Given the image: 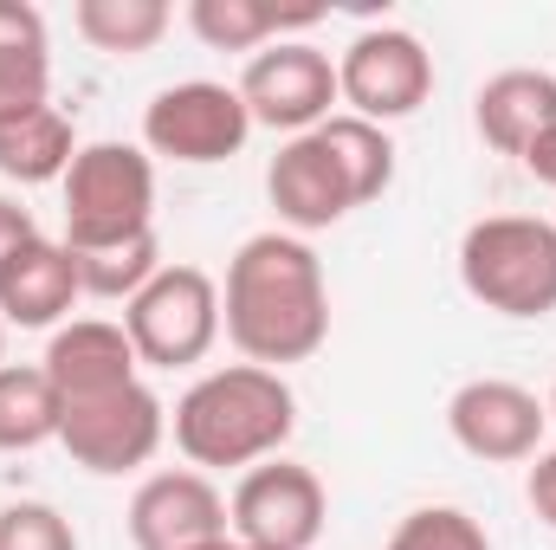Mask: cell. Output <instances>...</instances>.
I'll list each match as a JSON object with an SVG mask.
<instances>
[{
	"mask_svg": "<svg viewBox=\"0 0 556 550\" xmlns=\"http://www.w3.org/2000/svg\"><path fill=\"white\" fill-rule=\"evenodd\" d=\"M220 330L260 370L311 363L330 337V285H324V260L311 253V240L285 227L240 240V253L227 260V285H220Z\"/></svg>",
	"mask_w": 556,
	"mask_h": 550,
	"instance_id": "cell-1",
	"label": "cell"
},
{
	"mask_svg": "<svg viewBox=\"0 0 556 550\" xmlns=\"http://www.w3.org/2000/svg\"><path fill=\"white\" fill-rule=\"evenodd\" d=\"M291 427H298V396L278 370L260 363L207 370L168 414V434L194 473H227V466L253 473L260 460H278Z\"/></svg>",
	"mask_w": 556,
	"mask_h": 550,
	"instance_id": "cell-2",
	"label": "cell"
},
{
	"mask_svg": "<svg viewBox=\"0 0 556 550\" xmlns=\"http://www.w3.org/2000/svg\"><path fill=\"white\" fill-rule=\"evenodd\" d=\"M59 195H65L72 253H104V247L155 234V155L137 142H85Z\"/></svg>",
	"mask_w": 556,
	"mask_h": 550,
	"instance_id": "cell-3",
	"label": "cell"
},
{
	"mask_svg": "<svg viewBox=\"0 0 556 550\" xmlns=\"http://www.w3.org/2000/svg\"><path fill=\"white\" fill-rule=\"evenodd\" d=\"M459 285L498 317L556 311V221L485 214L459 234Z\"/></svg>",
	"mask_w": 556,
	"mask_h": 550,
	"instance_id": "cell-4",
	"label": "cell"
},
{
	"mask_svg": "<svg viewBox=\"0 0 556 550\" xmlns=\"http://www.w3.org/2000/svg\"><path fill=\"white\" fill-rule=\"evenodd\" d=\"M124 330L142 370H188L220 343V285L201 266H162L124 304Z\"/></svg>",
	"mask_w": 556,
	"mask_h": 550,
	"instance_id": "cell-5",
	"label": "cell"
},
{
	"mask_svg": "<svg viewBox=\"0 0 556 550\" xmlns=\"http://www.w3.org/2000/svg\"><path fill=\"white\" fill-rule=\"evenodd\" d=\"M247 137H253V117L240 104V85L181 78V85H162L142 111V149L162 155V162L207 168V162L240 155Z\"/></svg>",
	"mask_w": 556,
	"mask_h": 550,
	"instance_id": "cell-6",
	"label": "cell"
},
{
	"mask_svg": "<svg viewBox=\"0 0 556 550\" xmlns=\"http://www.w3.org/2000/svg\"><path fill=\"white\" fill-rule=\"evenodd\" d=\"M337 98L363 124H402L433 98V52L408 26H369L337 59Z\"/></svg>",
	"mask_w": 556,
	"mask_h": 550,
	"instance_id": "cell-7",
	"label": "cell"
},
{
	"mask_svg": "<svg viewBox=\"0 0 556 550\" xmlns=\"http://www.w3.org/2000/svg\"><path fill=\"white\" fill-rule=\"evenodd\" d=\"M162 440H168V409L149 383H124L91 402H65V421H59V447L85 473H104V479L149 466Z\"/></svg>",
	"mask_w": 556,
	"mask_h": 550,
	"instance_id": "cell-8",
	"label": "cell"
},
{
	"mask_svg": "<svg viewBox=\"0 0 556 550\" xmlns=\"http://www.w3.org/2000/svg\"><path fill=\"white\" fill-rule=\"evenodd\" d=\"M240 104H247L253 124H266L278 137H311L317 124L337 117L330 104H343L337 98V59L311 39H278V46L247 59Z\"/></svg>",
	"mask_w": 556,
	"mask_h": 550,
	"instance_id": "cell-9",
	"label": "cell"
},
{
	"mask_svg": "<svg viewBox=\"0 0 556 550\" xmlns=\"http://www.w3.org/2000/svg\"><path fill=\"white\" fill-rule=\"evenodd\" d=\"M227 518H233V538L260 550H311L324 538V518H330V499H324V479L298 460H260L253 473H240L233 499H227Z\"/></svg>",
	"mask_w": 556,
	"mask_h": 550,
	"instance_id": "cell-10",
	"label": "cell"
},
{
	"mask_svg": "<svg viewBox=\"0 0 556 550\" xmlns=\"http://www.w3.org/2000/svg\"><path fill=\"white\" fill-rule=\"evenodd\" d=\"M544 427H551V409L538 402V389L505 383V376H472L446 402V434L485 466L538 460L544 453Z\"/></svg>",
	"mask_w": 556,
	"mask_h": 550,
	"instance_id": "cell-11",
	"label": "cell"
},
{
	"mask_svg": "<svg viewBox=\"0 0 556 550\" xmlns=\"http://www.w3.org/2000/svg\"><path fill=\"white\" fill-rule=\"evenodd\" d=\"M227 532H233L227 499L194 466L149 473L137 486V499H130V545L137 550H201V545H220Z\"/></svg>",
	"mask_w": 556,
	"mask_h": 550,
	"instance_id": "cell-12",
	"label": "cell"
},
{
	"mask_svg": "<svg viewBox=\"0 0 556 550\" xmlns=\"http://www.w3.org/2000/svg\"><path fill=\"white\" fill-rule=\"evenodd\" d=\"M39 370L59 389V402H91V396L124 389V383H142L137 343H130L124 317H72V324H59Z\"/></svg>",
	"mask_w": 556,
	"mask_h": 550,
	"instance_id": "cell-13",
	"label": "cell"
},
{
	"mask_svg": "<svg viewBox=\"0 0 556 550\" xmlns=\"http://www.w3.org/2000/svg\"><path fill=\"white\" fill-rule=\"evenodd\" d=\"M266 201L278 208V227L298 234V240L337 227V221L356 208V195H350L337 155L324 149L317 130H311V137H285L278 142L273 168H266Z\"/></svg>",
	"mask_w": 556,
	"mask_h": 550,
	"instance_id": "cell-14",
	"label": "cell"
},
{
	"mask_svg": "<svg viewBox=\"0 0 556 550\" xmlns=\"http://www.w3.org/2000/svg\"><path fill=\"white\" fill-rule=\"evenodd\" d=\"M85 298L78 285V260L65 240H26L7 266H0V324L20 330H59L72 324V304Z\"/></svg>",
	"mask_w": 556,
	"mask_h": 550,
	"instance_id": "cell-15",
	"label": "cell"
},
{
	"mask_svg": "<svg viewBox=\"0 0 556 550\" xmlns=\"http://www.w3.org/2000/svg\"><path fill=\"white\" fill-rule=\"evenodd\" d=\"M472 124L479 137L492 142L498 155H525V142L544 137L556 124V78L538 65H511V72H492L472 98Z\"/></svg>",
	"mask_w": 556,
	"mask_h": 550,
	"instance_id": "cell-16",
	"label": "cell"
},
{
	"mask_svg": "<svg viewBox=\"0 0 556 550\" xmlns=\"http://www.w3.org/2000/svg\"><path fill=\"white\" fill-rule=\"evenodd\" d=\"M324 20V7H278V0H188V33L207 52H266Z\"/></svg>",
	"mask_w": 556,
	"mask_h": 550,
	"instance_id": "cell-17",
	"label": "cell"
},
{
	"mask_svg": "<svg viewBox=\"0 0 556 550\" xmlns=\"http://www.w3.org/2000/svg\"><path fill=\"white\" fill-rule=\"evenodd\" d=\"M52 104V39L33 0H0V124Z\"/></svg>",
	"mask_w": 556,
	"mask_h": 550,
	"instance_id": "cell-18",
	"label": "cell"
},
{
	"mask_svg": "<svg viewBox=\"0 0 556 550\" xmlns=\"http://www.w3.org/2000/svg\"><path fill=\"white\" fill-rule=\"evenodd\" d=\"M78 149H85V142H78V130H72V117H65L59 104H39V111L0 124V175L20 182V188L65 182V168H72Z\"/></svg>",
	"mask_w": 556,
	"mask_h": 550,
	"instance_id": "cell-19",
	"label": "cell"
},
{
	"mask_svg": "<svg viewBox=\"0 0 556 550\" xmlns=\"http://www.w3.org/2000/svg\"><path fill=\"white\" fill-rule=\"evenodd\" d=\"M72 26H78L85 46H98L111 59H142L175 26V7L168 0H78L72 7Z\"/></svg>",
	"mask_w": 556,
	"mask_h": 550,
	"instance_id": "cell-20",
	"label": "cell"
},
{
	"mask_svg": "<svg viewBox=\"0 0 556 550\" xmlns=\"http://www.w3.org/2000/svg\"><path fill=\"white\" fill-rule=\"evenodd\" d=\"M65 402L39 363H0V453H33L59 440Z\"/></svg>",
	"mask_w": 556,
	"mask_h": 550,
	"instance_id": "cell-21",
	"label": "cell"
},
{
	"mask_svg": "<svg viewBox=\"0 0 556 550\" xmlns=\"http://www.w3.org/2000/svg\"><path fill=\"white\" fill-rule=\"evenodd\" d=\"M317 137H324V149L337 155V168H343L356 208H369L376 195H389V182H395V142H389L382 124H363V117L337 111L330 124H317Z\"/></svg>",
	"mask_w": 556,
	"mask_h": 550,
	"instance_id": "cell-22",
	"label": "cell"
},
{
	"mask_svg": "<svg viewBox=\"0 0 556 550\" xmlns=\"http://www.w3.org/2000/svg\"><path fill=\"white\" fill-rule=\"evenodd\" d=\"M72 260H78V285H85V298H111V304H130L142 285L168 266L162 247H155V234L124 240V247H104V253H72Z\"/></svg>",
	"mask_w": 556,
	"mask_h": 550,
	"instance_id": "cell-23",
	"label": "cell"
},
{
	"mask_svg": "<svg viewBox=\"0 0 556 550\" xmlns=\"http://www.w3.org/2000/svg\"><path fill=\"white\" fill-rule=\"evenodd\" d=\"M382 550H492V538H485V525H479L472 512H459V505H420V512H408V518L389 532Z\"/></svg>",
	"mask_w": 556,
	"mask_h": 550,
	"instance_id": "cell-24",
	"label": "cell"
},
{
	"mask_svg": "<svg viewBox=\"0 0 556 550\" xmlns=\"http://www.w3.org/2000/svg\"><path fill=\"white\" fill-rule=\"evenodd\" d=\"M0 550H78V532L65 512H52L39 499H13V505H0Z\"/></svg>",
	"mask_w": 556,
	"mask_h": 550,
	"instance_id": "cell-25",
	"label": "cell"
},
{
	"mask_svg": "<svg viewBox=\"0 0 556 550\" xmlns=\"http://www.w3.org/2000/svg\"><path fill=\"white\" fill-rule=\"evenodd\" d=\"M26 240H39V221H33V208H20L13 195H0V266L26 247Z\"/></svg>",
	"mask_w": 556,
	"mask_h": 550,
	"instance_id": "cell-26",
	"label": "cell"
},
{
	"mask_svg": "<svg viewBox=\"0 0 556 550\" xmlns=\"http://www.w3.org/2000/svg\"><path fill=\"white\" fill-rule=\"evenodd\" d=\"M525 499H531V512H538V518H544V525L556 532V447H551V453H538V460H531Z\"/></svg>",
	"mask_w": 556,
	"mask_h": 550,
	"instance_id": "cell-27",
	"label": "cell"
},
{
	"mask_svg": "<svg viewBox=\"0 0 556 550\" xmlns=\"http://www.w3.org/2000/svg\"><path fill=\"white\" fill-rule=\"evenodd\" d=\"M518 168H525L531 182H544V188H556V124L544 130V137H531V142H525Z\"/></svg>",
	"mask_w": 556,
	"mask_h": 550,
	"instance_id": "cell-28",
	"label": "cell"
},
{
	"mask_svg": "<svg viewBox=\"0 0 556 550\" xmlns=\"http://www.w3.org/2000/svg\"><path fill=\"white\" fill-rule=\"evenodd\" d=\"M201 550H233V538H220V545H201Z\"/></svg>",
	"mask_w": 556,
	"mask_h": 550,
	"instance_id": "cell-29",
	"label": "cell"
},
{
	"mask_svg": "<svg viewBox=\"0 0 556 550\" xmlns=\"http://www.w3.org/2000/svg\"><path fill=\"white\" fill-rule=\"evenodd\" d=\"M0 363H7V324H0Z\"/></svg>",
	"mask_w": 556,
	"mask_h": 550,
	"instance_id": "cell-30",
	"label": "cell"
},
{
	"mask_svg": "<svg viewBox=\"0 0 556 550\" xmlns=\"http://www.w3.org/2000/svg\"><path fill=\"white\" fill-rule=\"evenodd\" d=\"M544 409H551V421H556V389H551V402H544Z\"/></svg>",
	"mask_w": 556,
	"mask_h": 550,
	"instance_id": "cell-31",
	"label": "cell"
},
{
	"mask_svg": "<svg viewBox=\"0 0 556 550\" xmlns=\"http://www.w3.org/2000/svg\"><path fill=\"white\" fill-rule=\"evenodd\" d=\"M233 550H260V545H240V538H233Z\"/></svg>",
	"mask_w": 556,
	"mask_h": 550,
	"instance_id": "cell-32",
	"label": "cell"
}]
</instances>
